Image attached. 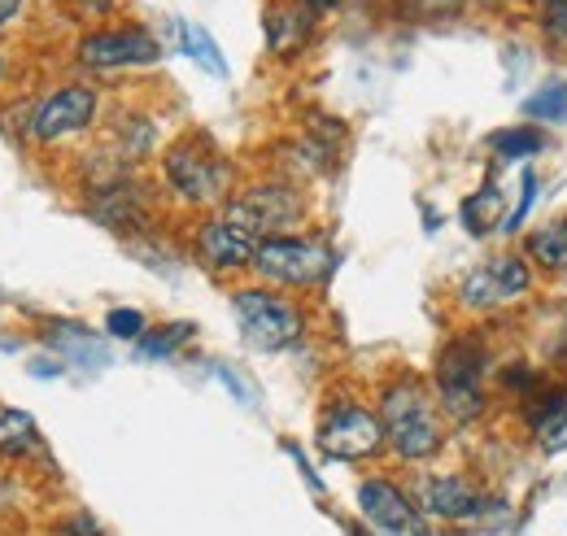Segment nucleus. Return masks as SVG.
Segmentation results:
<instances>
[{
  "label": "nucleus",
  "mask_w": 567,
  "mask_h": 536,
  "mask_svg": "<svg viewBox=\"0 0 567 536\" xmlns=\"http://www.w3.org/2000/svg\"><path fill=\"white\" fill-rule=\"evenodd\" d=\"M533 202H537V175H533V171H524V179H519V205H515V214H506L502 236H515V231L524 227V218H528Z\"/></svg>",
  "instance_id": "26"
},
{
  "label": "nucleus",
  "mask_w": 567,
  "mask_h": 536,
  "mask_svg": "<svg viewBox=\"0 0 567 536\" xmlns=\"http://www.w3.org/2000/svg\"><path fill=\"white\" fill-rule=\"evenodd\" d=\"M223 218H231L236 227H245L258 240H271V236H288V227H297L306 218V197L297 184H280V179L249 184L227 197Z\"/></svg>",
  "instance_id": "7"
},
{
  "label": "nucleus",
  "mask_w": 567,
  "mask_h": 536,
  "mask_svg": "<svg viewBox=\"0 0 567 536\" xmlns=\"http://www.w3.org/2000/svg\"><path fill=\"white\" fill-rule=\"evenodd\" d=\"M489 362L494 358L476 336H458L436 353L432 384H436V405L450 423H476L489 414V389H485Z\"/></svg>",
  "instance_id": "2"
},
{
  "label": "nucleus",
  "mask_w": 567,
  "mask_h": 536,
  "mask_svg": "<svg viewBox=\"0 0 567 536\" xmlns=\"http://www.w3.org/2000/svg\"><path fill=\"white\" fill-rule=\"evenodd\" d=\"M415 506L424 511L427 524H454V528H467V524H485V519H502L506 515V502L485 493L472 475L463 471H441V475H420L415 480Z\"/></svg>",
  "instance_id": "4"
},
{
  "label": "nucleus",
  "mask_w": 567,
  "mask_h": 536,
  "mask_svg": "<svg viewBox=\"0 0 567 536\" xmlns=\"http://www.w3.org/2000/svg\"><path fill=\"white\" fill-rule=\"evenodd\" d=\"M79 66L87 70H127V66H153L162 58V44L144 27H110L92 31L79 40Z\"/></svg>",
  "instance_id": "12"
},
{
  "label": "nucleus",
  "mask_w": 567,
  "mask_h": 536,
  "mask_svg": "<svg viewBox=\"0 0 567 536\" xmlns=\"http://www.w3.org/2000/svg\"><path fill=\"white\" fill-rule=\"evenodd\" d=\"M193 323H166V328H148V332L136 340V349H141V358H171L179 344H188L193 340Z\"/></svg>",
  "instance_id": "24"
},
{
  "label": "nucleus",
  "mask_w": 567,
  "mask_h": 536,
  "mask_svg": "<svg viewBox=\"0 0 567 536\" xmlns=\"http://www.w3.org/2000/svg\"><path fill=\"white\" fill-rule=\"evenodd\" d=\"M105 332L114 336V340H141V336L148 332V323H144L141 310L118 306V310H110V315H105Z\"/></svg>",
  "instance_id": "25"
},
{
  "label": "nucleus",
  "mask_w": 567,
  "mask_h": 536,
  "mask_svg": "<svg viewBox=\"0 0 567 536\" xmlns=\"http://www.w3.org/2000/svg\"><path fill=\"white\" fill-rule=\"evenodd\" d=\"M231 315L240 323V336L258 353H280L292 349L306 336V315L288 297L271 288H236L231 292Z\"/></svg>",
  "instance_id": "5"
},
{
  "label": "nucleus",
  "mask_w": 567,
  "mask_h": 536,
  "mask_svg": "<svg viewBox=\"0 0 567 536\" xmlns=\"http://www.w3.org/2000/svg\"><path fill=\"white\" fill-rule=\"evenodd\" d=\"M44 340H49L66 362H74V367H105V362H110L105 340L92 336L87 328H79V323H49V328H44Z\"/></svg>",
  "instance_id": "17"
},
{
  "label": "nucleus",
  "mask_w": 567,
  "mask_h": 536,
  "mask_svg": "<svg viewBox=\"0 0 567 536\" xmlns=\"http://www.w3.org/2000/svg\"><path fill=\"white\" fill-rule=\"evenodd\" d=\"M83 4H96V9H105V4H110V0H83Z\"/></svg>",
  "instance_id": "33"
},
{
  "label": "nucleus",
  "mask_w": 567,
  "mask_h": 536,
  "mask_svg": "<svg viewBox=\"0 0 567 536\" xmlns=\"http://www.w3.org/2000/svg\"><path fill=\"white\" fill-rule=\"evenodd\" d=\"M537 9H550V4H567V0H533Z\"/></svg>",
  "instance_id": "32"
},
{
  "label": "nucleus",
  "mask_w": 567,
  "mask_h": 536,
  "mask_svg": "<svg viewBox=\"0 0 567 536\" xmlns=\"http://www.w3.org/2000/svg\"><path fill=\"white\" fill-rule=\"evenodd\" d=\"M18 13H22V0H0V31H9L18 22Z\"/></svg>",
  "instance_id": "30"
},
{
  "label": "nucleus",
  "mask_w": 567,
  "mask_h": 536,
  "mask_svg": "<svg viewBox=\"0 0 567 536\" xmlns=\"http://www.w3.org/2000/svg\"><path fill=\"white\" fill-rule=\"evenodd\" d=\"M315 27H319V13L306 0H271L267 4V18H262L267 49L276 58H297L315 40Z\"/></svg>",
  "instance_id": "16"
},
{
  "label": "nucleus",
  "mask_w": 567,
  "mask_h": 536,
  "mask_svg": "<svg viewBox=\"0 0 567 536\" xmlns=\"http://www.w3.org/2000/svg\"><path fill=\"white\" fill-rule=\"evenodd\" d=\"M384 441L402 463H427L445 450V414L420 375H398L380 393Z\"/></svg>",
  "instance_id": "1"
},
{
  "label": "nucleus",
  "mask_w": 567,
  "mask_h": 536,
  "mask_svg": "<svg viewBox=\"0 0 567 536\" xmlns=\"http://www.w3.org/2000/svg\"><path fill=\"white\" fill-rule=\"evenodd\" d=\"M306 4H310L315 13H332V9H341L346 0H306Z\"/></svg>",
  "instance_id": "31"
},
{
  "label": "nucleus",
  "mask_w": 567,
  "mask_h": 536,
  "mask_svg": "<svg viewBox=\"0 0 567 536\" xmlns=\"http://www.w3.org/2000/svg\"><path fill=\"white\" fill-rule=\"evenodd\" d=\"M214 380H218V384H223V389H227V393H231L236 402L245 405V410H254V405H258V393H254V384H249V380H240V375H236L231 367L214 362Z\"/></svg>",
  "instance_id": "27"
},
{
  "label": "nucleus",
  "mask_w": 567,
  "mask_h": 536,
  "mask_svg": "<svg viewBox=\"0 0 567 536\" xmlns=\"http://www.w3.org/2000/svg\"><path fill=\"white\" fill-rule=\"evenodd\" d=\"M44 441H40V427L27 410H13V405H0V458H27V454H40Z\"/></svg>",
  "instance_id": "20"
},
{
  "label": "nucleus",
  "mask_w": 567,
  "mask_h": 536,
  "mask_svg": "<svg viewBox=\"0 0 567 536\" xmlns=\"http://www.w3.org/2000/svg\"><path fill=\"white\" fill-rule=\"evenodd\" d=\"M58 536H110V533H105L92 515H83V511H79V515H71V519H62V524H58Z\"/></svg>",
  "instance_id": "29"
},
{
  "label": "nucleus",
  "mask_w": 567,
  "mask_h": 536,
  "mask_svg": "<svg viewBox=\"0 0 567 536\" xmlns=\"http://www.w3.org/2000/svg\"><path fill=\"white\" fill-rule=\"evenodd\" d=\"M258 254V236H249L245 227H236L231 218L214 214L197 227V258L210 270H245L254 267Z\"/></svg>",
  "instance_id": "15"
},
{
  "label": "nucleus",
  "mask_w": 567,
  "mask_h": 536,
  "mask_svg": "<svg viewBox=\"0 0 567 536\" xmlns=\"http://www.w3.org/2000/svg\"><path fill=\"white\" fill-rule=\"evenodd\" d=\"M166 188L188 205H227L231 197V162L206 135H184L162 157Z\"/></svg>",
  "instance_id": "3"
},
{
  "label": "nucleus",
  "mask_w": 567,
  "mask_h": 536,
  "mask_svg": "<svg viewBox=\"0 0 567 536\" xmlns=\"http://www.w3.org/2000/svg\"><path fill=\"white\" fill-rule=\"evenodd\" d=\"M524 114H528L533 123H567V83L564 79L537 87V92L524 101Z\"/></svg>",
  "instance_id": "23"
},
{
  "label": "nucleus",
  "mask_w": 567,
  "mask_h": 536,
  "mask_svg": "<svg viewBox=\"0 0 567 536\" xmlns=\"http://www.w3.org/2000/svg\"><path fill=\"white\" fill-rule=\"evenodd\" d=\"M519 419L528 423L546 458L567 454V384H542L533 398L519 402Z\"/></svg>",
  "instance_id": "14"
},
{
  "label": "nucleus",
  "mask_w": 567,
  "mask_h": 536,
  "mask_svg": "<svg viewBox=\"0 0 567 536\" xmlns=\"http://www.w3.org/2000/svg\"><path fill=\"white\" fill-rule=\"evenodd\" d=\"M254 270L276 288H319L337 270V254L310 236H271L258 240Z\"/></svg>",
  "instance_id": "8"
},
{
  "label": "nucleus",
  "mask_w": 567,
  "mask_h": 536,
  "mask_svg": "<svg viewBox=\"0 0 567 536\" xmlns=\"http://www.w3.org/2000/svg\"><path fill=\"white\" fill-rule=\"evenodd\" d=\"M0 79H4V58H0Z\"/></svg>",
  "instance_id": "35"
},
{
  "label": "nucleus",
  "mask_w": 567,
  "mask_h": 536,
  "mask_svg": "<svg viewBox=\"0 0 567 536\" xmlns=\"http://www.w3.org/2000/svg\"><path fill=\"white\" fill-rule=\"evenodd\" d=\"M87 209L105 223V227H114V231H144L148 223H153V205H148V193H144L141 184H132L123 171L118 175H110L105 184H96L92 188V202Z\"/></svg>",
  "instance_id": "13"
},
{
  "label": "nucleus",
  "mask_w": 567,
  "mask_h": 536,
  "mask_svg": "<svg viewBox=\"0 0 567 536\" xmlns=\"http://www.w3.org/2000/svg\"><path fill=\"white\" fill-rule=\"evenodd\" d=\"M458 218H463V227H467V236H489V231H502V223H506V193L497 188V179L489 175L467 202L458 209Z\"/></svg>",
  "instance_id": "18"
},
{
  "label": "nucleus",
  "mask_w": 567,
  "mask_h": 536,
  "mask_svg": "<svg viewBox=\"0 0 567 536\" xmlns=\"http://www.w3.org/2000/svg\"><path fill=\"white\" fill-rule=\"evenodd\" d=\"M96 110H101V101H96L92 87L66 83V87H58V92H49V96H40V101L31 105V114H27V135H31L35 144L71 140V135L87 132V127L96 123Z\"/></svg>",
  "instance_id": "10"
},
{
  "label": "nucleus",
  "mask_w": 567,
  "mask_h": 536,
  "mask_svg": "<svg viewBox=\"0 0 567 536\" xmlns=\"http://www.w3.org/2000/svg\"><path fill=\"white\" fill-rule=\"evenodd\" d=\"M524 258L533 267H542L546 275H567V218H555V223L537 227L524 240Z\"/></svg>",
  "instance_id": "19"
},
{
  "label": "nucleus",
  "mask_w": 567,
  "mask_h": 536,
  "mask_svg": "<svg viewBox=\"0 0 567 536\" xmlns=\"http://www.w3.org/2000/svg\"><path fill=\"white\" fill-rule=\"evenodd\" d=\"M350 536H371V533H362V528H354V533H350Z\"/></svg>",
  "instance_id": "34"
},
{
  "label": "nucleus",
  "mask_w": 567,
  "mask_h": 536,
  "mask_svg": "<svg viewBox=\"0 0 567 536\" xmlns=\"http://www.w3.org/2000/svg\"><path fill=\"white\" fill-rule=\"evenodd\" d=\"M537 27L550 44L567 49V4H550V9H537Z\"/></svg>",
  "instance_id": "28"
},
{
  "label": "nucleus",
  "mask_w": 567,
  "mask_h": 536,
  "mask_svg": "<svg viewBox=\"0 0 567 536\" xmlns=\"http://www.w3.org/2000/svg\"><path fill=\"white\" fill-rule=\"evenodd\" d=\"M175 31H179V49L206 70V74H214V79L227 74V62H223V53H218V44H214V35L206 27H197V22H175Z\"/></svg>",
  "instance_id": "22"
},
{
  "label": "nucleus",
  "mask_w": 567,
  "mask_h": 536,
  "mask_svg": "<svg viewBox=\"0 0 567 536\" xmlns=\"http://www.w3.org/2000/svg\"><path fill=\"white\" fill-rule=\"evenodd\" d=\"M358 511L380 536H436L424 519V511L415 506V497L406 488H398L393 480H380V475L358 484Z\"/></svg>",
  "instance_id": "11"
},
{
  "label": "nucleus",
  "mask_w": 567,
  "mask_h": 536,
  "mask_svg": "<svg viewBox=\"0 0 567 536\" xmlns=\"http://www.w3.org/2000/svg\"><path fill=\"white\" fill-rule=\"evenodd\" d=\"M315 445L323 458L332 463H367L375 458L389 441H384V423H380V410H367L362 402H332L319 414V432H315Z\"/></svg>",
  "instance_id": "6"
},
{
  "label": "nucleus",
  "mask_w": 567,
  "mask_h": 536,
  "mask_svg": "<svg viewBox=\"0 0 567 536\" xmlns=\"http://www.w3.org/2000/svg\"><path fill=\"white\" fill-rule=\"evenodd\" d=\"M528 292H533V267H528V258H519V254L485 258L481 267L467 270V275L458 279V288H454L458 306H463V310H476V315H494L502 306H515V301L528 297Z\"/></svg>",
  "instance_id": "9"
},
{
  "label": "nucleus",
  "mask_w": 567,
  "mask_h": 536,
  "mask_svg": "<svg viewBox=\"0 0 567 536\" xmlns=\"http://www.w3.org/2000/svg\"><path fill=\"white\" fill-rule=\"evenodd\" d=\"M542 148H546V135L537 132V127H528V123L502 127V132L489 135V153H494L497 162H528V157H537Z\"/></svg>",
  "instance_id": "21"
}]
</instances>
